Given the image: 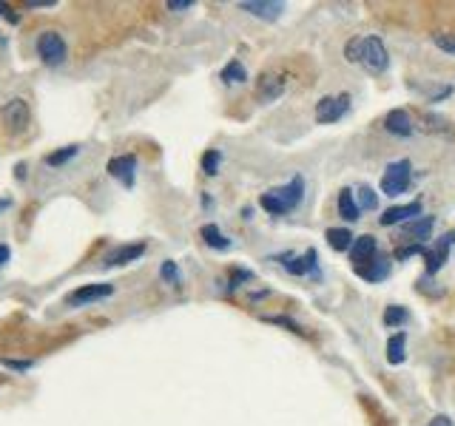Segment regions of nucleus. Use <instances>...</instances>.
<instances>
[{
	"instance_id": "obj_21",
	"label": "nucleus",
	"mask_w": 455,
	"mask_h": 426,
	"mask_svg": "<svg viewBox=\"0 0 455 426\" xmlns=\"http://www.w3.org/2000/svg\"><path fill=\"white\" fill-rule=\"evenodd\" d=\"M404 347H407V333L404 330L396 333V336H390V341H387V364L399 367L404 361Z\"/></svg>"
},
{
	"instance_id": "obj_4",
	"label": "nucleus",
	"mask_w": 455,
	"mask_h": 426,
	"mask_svg": "<svg viewBox=\"0 0 455 426\" xmlns=\"http://www.w3.org/2000/svg\"><path fill=\"white\" fill-rule=\"evenodd\" d=\"M3 125L11 131V134H20V131H26V125H29V120H31V111H29V103L23 100V97H11L6 105H3Z\"/></svg>"
},
{
	"instance_id": "obj_6",
	"label": "nucleus",
	"mask_w": 455,
	"mask_h": 426,
	"mask_svg": "<svg viewBox=\"0 0 455 426\" xmlns=\"http://www.w3.org/2000/svg\"><path fill=\"white\" fill-rule=\"evenodd\" d=\"M108 296H114V284L100 281V284H86V287H80V290L68 293V296H66V304H71V307H83V304L103 301V298H108Z\"/></svg>"
},
{
	"instance_id": "obj_16",
	"label": "nucleus",
	"mask_w": 455,
	"mask_h": 426,
	"mask_svg": "<svg viewBox=\"0 0 455 426\" xmlns=\"http://www.w3.org/2000/svg\"><path fill=\"white\" fill-rule=\"evenodd\" d=\"M384 128H387L390 134H396V137H410V134H413V120H410V114H407L404 108H393V111L384 117Z\"/></svg>"
},
{
	"instance_id": "obj_38",
	"label": "nucleus",
	"mask_w": 455,
	"mask_h": 426,
	"mask_svg": "<svg viewBox=\"0 0 455 426\" xmlns=\"http://www.w3.org/2000/svg\"><path fill=\"white\" fill-rule=\"evenodd\" d=\"M11 205H14V199H11V197H0V213H6Z\"/></svg>"
},
{
	"instance_id": "obj_10",
	"label": "nucleus",
	"mask_w": 455,
	"mask_h": 426,
	"mask_svg": "<svg viewBox=\"0 0 455 426\" xmlns=\"http://www.w3.org/2000/svg\"><path fill=\"white\" fill-rule=\"evenodd\" d=\"M424 208L421 202H407V205H396V208H387L382 216V224L384 227H393V224H407L410 219H421Z\"/></svg>"
},
{
	"instance_id": "obj_24",
	"label": "nucleus",
	"mask_w": 455,
	"mask_h": 426,
	"mask_svg": "<svg viewBox=\"0 0 455 426\" xmlns=\"http://www.w3.org/2000/svg\"><path fill=\"white\" fill-rule=\"evenodd\" d=\"M327 244L333 247V250H350L353 247V233L347 230V227H330L327 230Z\"/></svg>"
},
{
	"instance_id": "obj_12",
	"label": "nucleus",
	"mask_w": 455,
	"mask_h": 426,
	"mask_svg": "<svg viewBox=\"0 0 455 426\" xmlns=\"http://www.w3.org/2000/svg\"><path fill=\"white\" fill-rule=\"evenodd\" d=\"M376 253H379V247H376V239H373V236H359V239H353V247H350V261H353V267L359 270V267L370 264V261L376 259Z\"/></svg>"
},
{
	"instance_id": "obj_8",
	"label": "nucleus",
	"mask_w": 455,
	"mask_h": 426,
	"mask_svg": "<svg viewBox=\"0 0 455 426\" xmlns=\"http://www.w3.org/2000/svg\"><path fill=\"white\" fill-rule=\"evenodd\" d=\"M276 259H279L282 267H285L287 273H293V276H307V273L319 276V273H316V259H319V256H316L313 247H310L305 256H299V259H296L293 253H285V256H276Z\"/></svg>"
},
{
	"instance_id": "obj_22",
	"label": "nucleus",
	"mask_w": 455,
	"mask_h": 426,
	"mask_svg": "<svg viewBox=\"0 0 455 426\" xmlns=\"http://www.w3.org/2000/svg\"><path fill=\"white\" fill-rule=\"evenodd\" d=\"M80 157V145H63L60 151H54V154H46V165L48 168H63L66 162H71V160H77Z\"/></svg>"
},
{
	"instance_id": "obj_17",
	"label": "nucleus",
	"mask_w": 455,
	"mask_h": 426,
	"mask_svg": "<svg viewBox=\"0 0 455 426\" xmlns=\"http://www.w3.org/2000/svg\"><path fill=\"white\" fill-rule=\"evenodd\" d=\"M433 224H436L433 216H421V219H413V222L402 224V230H404V236H407L413 244H421V239H430Z\"/></svg>"
},
{
	"instance_id": "obj_5",
	"label": "nucleus",
	"mask_w": 455,
	"mask_h": 426,
	"mask_svg": "<svg viewBox=\"0 0 455 426\" xmlns=\"http://www.w3.org/2000/svg\"><path fill=\"white\" fill-rule=\"evenodd\" d=\"M362 66H367V71L373 74H382L387 71L390 66V57H387V48L379 37H364V51H362Z\"/></svg>"
},
{
	"instance_id": "obj_13",
	"label": "nucleus",
	"mask_w": 455,
	"mask_h": 426,
	"mask_svg": "<svg viewBox=\"0 0 455 426\" xmlns=\"http://www.w3.org/2000/svg\"><path fill=\"white\" fill-rule=\"evenodd\" d=\"M273 194H276V199L282 202L285 211H293V208L302 202V197H305V180H302V177H293L285 188H276Z\"/></svg>"
},
{
	"instance_id": "obj_25",
	"label": "nucleus",
	"mask_w": 455,
	"mask_h": 426,
	"mask_svg": "<svg viewBox=\"0 0 455 426\" xmlns=\"http://www.w3.org/2000/svg\"><path fill=\"white\" fill-rule=\"evenodd\" d=\"M356 205H359L362 211H376V208H379V197H376V191H373V188H367V185H362V188H359V194H356Z\"/></svg>"
},
{
	"instance_id": "obj_27",
	"label": "nucleus",
	"mask_w": 455,
	"mask_h": 426,
	"mask_svg": "<svg viewBox=\"0 0 455 426\" xmlns=\"http://www.w3.org/2000/svg\"><path fill=\"white\" fill-rule=\"evenodd\" d=\"M404 321H407V310H404V307L390 304V307L384 310V324H387V327H402Z\"/></svg>"
},
{
	"instance_id": "obj_15",
	"label": "nucleus",
	"mask_w": 455,
	"mask_h": 426,
	"mask_svg": "<svg viewBox=\"0 0 455 426\" xmlns=\"http://www.w3.org/2000/svg\"><path fill=\"white\" fill-rule=\"evenodd\" d=\"M282 91H285V80H282V77H276V74H262V77H259V83H256V94H259V100H262V103H273V100H279V97H282Z\"/></svg>"
},
{
	"instance_id": "obj_30",
	"label": "nucleus",
	"mask_w": 455,
	"mask_h": 426,
	"mask_svg": "<svg viewBox=\"0 0 455 426\" xmlns=\"http://www.w3.org/2000/svg\"><path fill=\"white\" fill-rule=\"evenodd\" d=\"M160 276H163V281H168V284H180V267H177V261H163L160 264Z\"/></svg>"
},
{
	"instance_id": "obj_33",
	"label": "nucleus",
	"mask_w": 455,
	"mask_h": 426,
	"mask_svg": "<svg viewBox=\"0 0 455 426\" xmlns=\"http://www.w3.org/2000/svg\"><path fill=\"white\" fill-rule=\"evenodd\" d=\"M194 6V0H168V9L171 11H185V9H191Z\"/></svg>"
},
{
	"instance_id": "obj_2",
	"label": "nucleus",
	"mask_w": 455,
	"mask_h": 426,
	"mask_svg": "<svg viewBox=\"0 0 455 426\" xmlns=\"http://www.w3.org/2000/svg\"><path fill=\"white\" fill-rule=\"evenodd\" d=\"M413 182V165L410 160H399V162H390L384 177H382V194L384 197H399L410 188Z\"/></svg>"
},
{
	"instance_id": "obj_28",
	"label": "nucleus",
	"mask_w": 455,
	"mask_h": 426,
	"mask_svg": "<svg viewBox=\"0 0 455 426\" xmlns=\"http://www.w3.org/2000/svg\"><path fill=\"white\" fill-rule=\"evenodd\" d=\"M259 205H262V208H265V211L270 213V216H285V208H282V202H279V199H276V194H273V191H267V194H262V197H259Z\"/></svg>"
},
{
	"instance_id": "obj_20",
	"label": "nucleus",
	"mask_w": 455,
	"mask_h": 426,
	"mask_svg": "<svg viewBox=\"0 0 455 426\" xmlns=\"http://www.w3.org/2000/svg\"><path fill=\"white\" fill-rule=\"evenodd\" d=\"M200 236H203V239H205V244H208V247H214V250H230V239H228L225 233H223V230H220L214 222L203 224Z\"/></svg>"
},
{
	"instance_id": "obj_11",
	"label": "nucleus",
	"mask_w": 455,
	"mask_h": 426,
	"mask_svg": "<svg viewBox=\"0 0 455 426\" xmlns=\"http://www.w3.org/2000/svg\"><path fill=\"white\" fill-rule=\"evenodd\" d=\"M145 250H148V244H145V241L123 244V247L111 250V253H108V256L103 259V264H106V267H117V264H131V261H137L140 256H145Z\"/></svg>"
},
{
	"instance_id": "obj_35",
	"label": "nucleus",
	"mask_w": 455,
	"mask_h": 426,
	"mask_svg": "<svg viewBox=\"0 0 455 426\" xmlns=\"http://www.w3.org/2000/svg\"><path fill=\"white\" fill-rule=\"evenodd\" d=\"M11 11H14L11 6H3V3H0V17H9L11 23H17V14H11Z\"/></svg>"
},
{
	"instance_id": "obj_23",
	"label": "nucleus",
	"mask_w": 455,
	"mask_h": 426,
	"mask_svg": "<svg viewBox=\"0 0 455 426\" xmlns=\"http://www.w3.org/2000/svg\"><path fill=\"white\" fill-rule=\"evenodd\" d=\"M220 80H223L225 85H239V83H245V80H247V71H245L242 60H230L225 68L220 71Z\"/></svg>"
},
{
	"instance_id": "obj_29",
	"label": "nucleus",
	"mask_w": 455,
	"mask_h": 426,
	"mask_svg": "<svg viewBox=\"0 0 455 426\" xmlns=\"http://www.w3.org/2000/svg\"><path fill=\"white\" fill-rule=\"evenodd\" d=\"M362 51H364V37H353L344 46V57L347 63H362Z\"/></svg>"
},
{
	"instance_id": "obj_7",
	"label": "nucleus",
	"mask_w": 455,
	"mask_h": 426,
	"mask_svg": "<svg viewBox=\"0 0 455 426\" xmlns=\"http://www.w3.org/2000/svg\"><path fill=\"white\" fill-rule=\"evenodd\" d=\"M108 174L123 185V188H134L137 182V157L134 154H120L108 162Z\"/></svg>"
},
{
	"instance_id": "obj_1",
	"label": "nucleus",
	"mask_w": 455,
	"mask_h": 426,
	"mask_svg": "<svg viewBox=\"0 0 455 426\" xmlns=\"http://www.w3.org/2000/svg\"><path fill=\"white\" fill-rule=\"evenodd\" d=\"M34 48H37V57H40L46 66H51V68H57V66H63V63L68 60V43H66L63 34H57V31H43V34L37 37Z\"/></svg>"
},
{
	"instance_id": "obj_14",
	"label": "nucleus",
	"mask_w": 455,
	"mask_h": 426,
	"mask_svg": "<svg viewBox=\"0 0 455 426\" xmlns=\"http://www.w3.org/2000/svg\"><path fill=\"white\" fill-rule=\"evenodd\" d=\"M424 261H427V273L430 276H436L444 264H447V259H450V244L444 241V239H439L433 247H424Z\"/></svg>"
},
{
	"instance_id": "obj_19",
	"label": "nucleus",
	"mask_w": 455,
	"mask_h": 426,
	"mask_svg": "<svg viewBox=\"0 0 455 426\" xmlns=\"http://www.w3.org/2000/svg\"><path fill=\"white\" fill-rule=\"evenodd\" d=\"M339 216H342L344 222H359V219H362V208L356 205V197H353L350 188H344V191L339 194Z\"/></svg>"
},
{
	"instance_id": "obj_9",
	"label": "nucleus",
	"mask_w": 455,
	"mask_h": 426,
	"mask_svg": "<svg viewBox=\"0 0 455 426\" xmlns=\"http://www.w3.org/2000/svg\"><path fill=\"white\" fill-rule=\"evenodd\" d=\"M239 9L253 14V17H259V20H279L282 11H285V3H276V0H242Z\"/></svg>"
},
{
	"instance_id": "obj_3",
	"label": "nucleus",
	"mask_w": 455,
	"mask_h": 426,
	"mask_svg": "<svg viewBox=\"0 0 455 426\" xmlns=\"http://www.w3.org/2000/svg\"><path fill=\"white\" fill-rule=\"evenodd\" d=\"M347 111H350V94L324 97V100H319V103H316V123H322V125L339 123Z\"/></svg>"
},
{
	"instance_id": "obj_18",
	"label": "nucleus",
	"mask_w": 455,
	"mask_h": 426,
	"mask_svg": "<svg viewBox=\"0 0 455 426\" xmlns=\"http://www.w3.org/2000/svg\"><path fill=\"white\" fill-rule=\"evenodd\" d=\"M362 279H367V281H373V284H379V281H384L387 276H390V259L387 256H376L370 264H364V267H359L356 270Z\"/></svg>"
},
{
	"instance_id": "obj_39",
	"label": "nucleus",
	"mask_w": 455,
	"mask_h": 426,
	"mask_svg": "<svg viewBox=\"0 0 455 426\" xmlns=\"http://www.w3.org/2000/svg\"><path fill=\"white\" fill-rule=\"evenodd\" d=\"M441 239H444V241H447V244H455V227H453V230H447V233H444V236H441Z\"/></svg>"
},
{
	"instance_id": "obj_34",
	"label": "nucleus",
	"mask_w": 455,
	"mask_h": 426,
	"mask_svg": "<svg viewBox=\"0 0 455 426\" xmlns=\"http://www.w3.org/2000/svg\"><path fill=\"white\" fill-rule=\"evenodd\" d=\"M3 364L11 367V370H31L34 361H11V358H3Z\"/></svg>"
},
{
	"instance_id": "obj_32",
	"label": "nucleus",
	"mask_w": 455,
	"mask_h": 426,
	"mask_svg": "<svg viewBox=\"0 0 455 426\" xmlns=\"http://www.w3.org/2000/svg\"><path fill=\"white\" fill-rule=\"evenodd\" d=\"M424 253V244H404V247H399L396 250V259L399 261H404V259H410V256H421Z\"/></svg>"
},
{
	"instance_id": "obj_31",
	"label": "nucleus",
	"mask_w": 455,
	"mask_h": 426,
	"mask_svg": "<svg viewBox=\"0 0 455 426\" xmlns=\"http://www.w3.org/2000/svg\"><path fill=\"white\" fill-rule=\"evenodd\" d=\"M433 43H436L441 51L455 54V37H453V34H433Z\"/></svg>"
},
{
	"instance_id": "obj_26",
	"label": "nucleus",
	"mask_w": 455,
	"mask_h": 426,
	"mask_svg": "<svg viewBox=\"0 0 455 426\" xmlns=\"http://www.w3.org/2000/svg\"><path fill=\"white\" fill-rule=\"evenodd\" d=\"M220 162H223V154H220L217 148H211V151L203 154V171H205L208 177H217V174H220Z\"/></svg>"
},
{
	"instance_id": "obj_40",
	"label": "nucleus",
	"mask_w": 455,
	"mask_h": 426,
	"mask_svg": "<svg viewBox=\"0 0 455 426\" xmlns=\"http://www.w3.org/2000/svg\"><path fill=\"white\" fill-rule=\"evenodd\" d=\"M203 208H205V211H208V208H214V199H211L208 194H203Z\"/></svg>"
},
{
	"instance_id": "obj_36",
	"label": "nucleus",
	"mask_w": 455,
	"mask_h": 426,
	"mask_svg": "<svg viewBox=\"0 0 455 426\" xmlns=\"http://www.w3.org/2000/svg\"><path fill=\"white\" fill-rule=\"evenodd\" d=\"M9 259H11V250H9L6 244H0V267H3V264H9Z\"/></svg>"
},
{
	"instance_id": "obj_37",
	"label": "nucleus",
	"mask_w": 455,
	"mask_h": 426,
	"mask_svg": "<svg viewBox=\"0 0 455 426\" xmlns=\"http://www.w3.org/2000/svg\"><path fill=\"white\" fill-rule=\"evenodd\" d=\"M430 426H453V421H450L447 415H439V418H433V421H430Z\"/></svg>"
}]
</instances>
